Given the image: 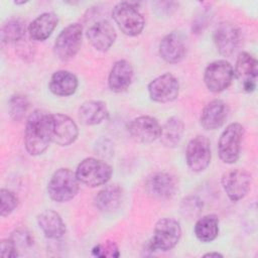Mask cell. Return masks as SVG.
Here are the masks:
<instances>
[{"label": "cell", "instance_id": "cell-1", "mask_svg": "<svg viewBox=\"0 0 258 258\" xmlns=\"http://www.w3.org/2000/svg\"><path fill=\"white\" fill-rule=\"evenodd\" d=\"M52 142V116L49 113L35 110L27 118L24 134V145L30 155L42 154Z\"/></svg>", "mask_w": 258, "mask_h": 258}, {"label": "cell", "instance_id": "cell-2", "mask_svg": "<svg viewBox=\"0 0 258 258\" xmlns=\"http://www.w3.org/2000/svg\"><path fill=\"white\" fill-rule=\"evenodd\" d=\"M181 237L179 223L171 218H162L154 227L153 236L145 245V250L154 252L156 250L169 251L176 246Z\"/></svg>", "mask_w": 258, "mask_h": 258}, {"label": "cell", "instance_id": "cell-3", "mask_svg": "<svg viewBox=\"0 0 258 258\" xmlns=\"http://www.w3.org/2000/svg\"><path fill=\"white\" fill-rule=\"evenodd\" d=\"M79 179L76 172L70 168H59L51 175L47 192L50 199L57 203H64L73 200L79 191Z\"/></svg>", "mask_w": 258, "mask_h": 258}, {"label": "cell", "instance_id": "cell-4", "mask_svg": "<svg viewBox=\"0 0 258 258\" xmlns=\"http://www.w3.org/2000/svg\"><path fill=\"white\" fill-rule=\"evenodd\" d=\"M112 17L119 29L128 36L139 35L145 25L144 18L133 2H119L112 10Z\"/></svg>", "mask_w": 258, "mask_h": 258}, {"label": "cell", "instance_id": "cell-5", "mask_svg": "<svg viewBox=\"0 0 258 258\" xmlns=\"http://www.w3.org/2000/svg\"><path fill=\"white\" fill-rule=\"evenodd\" d=\"M76 174L81 183L96 187L106 184L110 180L112 167L104 160L88 157L79 163Z\"/></svg>", "mask_w": 258, "mask_h": 258}, {"label": "cell", "instance_id": "cell-6", "mask_svg": "<svg viewBox=\"0 0 258 258\" xmlns=\"http://www.w3.org/2000/svg\"><path fill=\"white\" fill-rule=\"evenodd\" d=\"M244 127L237 122L229 124L222 132L218 142V153L224 163H235L240 156Z\"/></svg>", "mask_w": 258, "mask_h": 258}, {"label": "cell", "instance_id": "cell-7", "mask_svg": "<svg viewBox=\"0 0 258 258\" xmlns=\"http://www.w3.org/2000/svg\"><path fill=\"white\" fill-rule=\"evenodd\" d=\"M83 39V27L79 23H73L64 27L57 35L53 51L61 61L71 60L79 52Z\"/></svg>", "mask_w": 258, "mask_h": 258}, {"label": "cell", "instance_id": "cell-8", "mask_svg": "<svg viewBox=\"0 0 258 258\" xmlns=\"http://www.w3.org/2000/svg\"><path fill=\"white\" fill-rule=\"evenodd\" d=\"M234 79V69L225 59L210 62L204 73V82L210 92L221 93L229 88Z\"/></svg>", "mask_w": 258, "mask_h": 258}, {"label": "cell", "instance_id": "cell-9", "mask_svg": "<svg viewBox=\"0 0 258 258\" xmlns=\"http://www.w3.org/2000/svg\"><path fill=\"white\" fill-rule=\"evenodd\" d=\"M211 158V142L206 136L198 135L188 141L185 149V160L192 171L201 172L207 169Z\"/></svg>", "mask_w": 258, "mask_h": 258}, {"label": "cell", "instance_id": "cell-10", "mask_svg": "<svg viewBox=\"0 0 258 258\" xmlns=\"http://www.w3.org/2000/svg\"><path fill=\"white\" fill-rule=\"evenodd\" d=\"M148 94L152 101L157 103H169L178 97L179 83L170 73L156 77L148 84Z\"/></svg>", "mask_w": 258, "mask_h": 258}, {"label": "cell", "instance_id": "cell-11", "mask_svg": "<svg viewBox=\"0 0 258 258\" xmlns=\"http://www.w3.org/2000/svg\"><path fill=\"white\" fill-rule=\"evenodd\" d=\"M222 186L228 198L237 202L248 194L251 186V174L245 169H232L222 176Z\"/></svg>", "mask_w": 258, "mask_h": 258}, {"label": "cell", "instance_id": "cell-12", "mask_svg": "<svg viewBox=\"0 0 258 258\" xmlns=\"http://www.w3.org/2000/svg\"><path fill=\"white\" fill-rule=\"evenodd\" d=\"M127 130L131 137L140 143H152L160 137L161 125L151 116H139L132 119Z\"/></svg>", "mask_w": 258, "mask_h": 258}, {"label": "cell", "instance_id": "cell-13", "mask_svg": "<svg viewBox=\"0 0 258 258\" xmlns=\"http://www.w3.org/2000/svg\"><path fill=\"white\" fill-rule=\"evenodd\" d=\"M234 76L237 77L245 92H254L258 76V63L256 58L249 52H240L236 59Z\"/></svg>", "mask_w": 258, "mask_h": 258}, {"label": "cell", "instance_id": "cell-14", "mask_svg": "<svg viewBox=\"0 0 258 258\" xmlns=\"http://www.w3.org/2000/svg\"><path fill=\"white\" fill-rule=\"evenodd\" d=\"M240 30L232 22H221L214 31V42L223 56L232 55L240 44Z\"/></svg>", "mask_w": 258, "mask_h": 258}, {"label": "cell", "instance_id": "cell-15", "mask_svg": "<svg viewBox=\"0 0 258 258\" xmlns=\"http://www.w3.org/2000/svg\"><path fill=\"white\" fill-rule=\"evenodd\" d=\"M147 194L156 200H170L177 188L176 179L167 172H155L150 175L145 183Z\"/></svg>", "mask_w": 258, "mask_h": 258}, {"label": "cell", "instance_id": "cell-16", "mask_svg": "<svg viewBox=\"0 0 258 258\" xmlns=\"http://www.w3.org/2000/svg\"><path fill=\"white\" fill-rule=\"evenodd\" d=\"M52 116V142L59 146L73 144L79 136V128L76 122L69 116L60 113Z\"/></svg>", "mask_w": 258, "mask_h": 258}, {"label": "cell", "instance_id": "cell-17", "mask_svg": "<svg viewBox=\"0 0 258 258\" xmlns=\"http://www.w3.org/2000/svg\"><path fill=\"white\" fill-rule=\"evenodd\" d=\"M86 36L97 50L107 51L115 42L117 34L113 25L108 20L102 19L88 28Z\"/></svg>", "mask_w": 258, "mask_h": 258}, {"label": "cell", "instance_id": "cell-18", "mask_svg": "<svg viewBox=\"0 0 258 258\" xmlns=\"http://www.w3.org/2000/svg\"><path fill=\"white\" fill-rule=\"evenodd\" d=\"M186 53L184 37L178 32L166 34L159 43V54L168 63H177L183 59Z\"/></svg>", "mask_w": 258, "mask_h": 258}, {"label": "cell", "instance_id": "cell-19", "mask_svg": "<svg viewBox=\"0 0 258 258\" xmlns=\"http://www.w3.org/2000/svg\"><path fill=\"white\" fill-rule=\"evenodd\" d=\"M228 115V105L224 101L216 99L205 106L200 117V123L206 130H216L225 123Z\"/></svg>", "mask_w": 258, "mask_h": 258}, {"label": "cell", "instance_id": "cell-20", "mask_svg": "<svg viewBox=\"0 0 258 258\" xmlns=\"http://www.w3.org/2000/svg\"><path fill=\"white\" fill-rule=\"evenodd\" d=\"M133 68L129 61L119 59L112 66L108 78L109 89L114 93L126 91L133 81Z\"/></svg>", "mask_w": 258, "mask_h": 258}, {"label": "cell", "instance_id": "cell-21", "mask_svg": "<svg viewBox=\"0 0 258 258\" xmlns=\"http://www.w3.org/2000/svg\"><path fill=\"white\" fill-rule=\"evenodd\" d=\"M37 225L48 239H59L66 234V225L59 216L53 210H45L37 216Z\"/></svg>", "mask_w": 258, "mask_h": 258}, {"label": "cell", "instance_id": "cell-22", "mask_svg": "<svg viewBox=\"0 0 258 258\" xmlns=\"http://www.w3.org/2000/svg\"><path fill=\"white\" fill-rule=\"evenodd\" d=\"M58 22L56 14L53 12H44L38 15L29 25L28 34L31 39L43 41L48 38Z\"/></svg>", "mask_w": 258, "mask_h": 258}, {"label": "cell", "instance_id": "cell-23", "mask_svg": "<svg viewBox=\"0 0 258 258\" xmlns=\"http://www.w3.org/2000/svg\"><path fill=\"white\" fill-rule=\"evenodd\" d=\"M79 82L76 75L69 71L61 70L52 74L48 87L53 95L68 97L75 94Z\"/></svg>", "mask_w": 258, "mask_h": 258}, {"label": "cell", "instance_id": "cell-24", "mask_svg": "<svg viewBox=\"0 0 258 258\" xmlns=\"http://www.w3.org/2000/svg\"><path fill=\"white\" fill-rule=\"evenodd\" d=\"M109 116L106 104L102 101H87L81 105L78 112L80 121L85 125H98Z\"/></svg>", "mask_w": 258, "mask_h": 258}, {"label": "cell", "instance_id": "cell-25", "mask_svg": "<svg viewBox=\"0 0 258 258\" xmlns=\"http://www.w3.org/2000/svg\"><path fill=\"white\" fill-rule=\"evenodd\" d=\"M122 201V189L117 184H111L101 189L95 198L96 208L103 213L116 211Z\"/></svg>", "mask_w": 258, "mask_h": 258}, {"label": "cell", "instance_id": "cell-26", "mask_svg": "<svg viewBox=\"0 0 258 258\" xmlns=\"http://www.w3.org/2000/svg\"><path fill=\"white\" fill-rule=\"evenodd\" d=\"M184 133V123L176 116L168 118L161 126L160 141L165 147H175L181 140Z\"/></svg>", "mask_w": 258, "mask_h": 258}, {"label": "cell", "instance_id": "cell-27", "mask_svg": "<svg viewBox=\"0 0 258 258\" xmlns=\"http://www.w3.org/2000/svg\"><path fill=\"white\" fill-rule=\"evenodd\" d=\"M195 235L204 243L214 241L219 235V218L212 214L200 218L195 225Z\"/></svg>", "mask_w": 258, "mask_h": 258}, {"label": "cell", "instance_id": "cell-28", "mask_svg": "<svg viewBox=\"0 0 258 258\" xmlns=\"http://www.w3.org/2000/svg\"><path fill=\"white\" fill-rule=\"evenodd\" d=\"M0 35L2 42H19L25 37V25L19 18H10L2 24Z\"/></svg>", "mask_w": 258, "mask_h": 258}, {"label": "cell", "instance_id": "cell-29", "mask_svg": "<svg viewBox=\"0 0 258 258\" xmlns=\"http://www.w3.org/2000/svg\"><path fill=\"white\" fill-rule=\"evenodd\" d=\"M29 109V101L21 94L12 95L8 101V114L14 121H21Z\"/></svg>", "mask_w": 258, "mask_h": 258}, {"label": "cell", "instance_id": "cell-30", "mask_svg": "<svg viewBox=\"0 0 258 258\" xmlns=\"http://www.w3.org/2000/svg\"><path fill=\"white\" fill-rule=\"evenodd\" d=\"M17 196L9 190L2 188L0 190V214L2 217L9 216L18 206Z\"/></svg>", "mask_w": 258, "mask_h": 258}, {"label": "cell", "instance_id": "cell-31", "mask_svg": "<svg viewBox=\"0 0 258 258\" xmlns=\"http://www.w3.org/2000/svg\"><path fill=\"white\" fill-rule=\"evenodd\" d=\"M92 254L96 257H119V248L113 241H106L96 245L92 249Z\"/></svg>", "mask_w": 258, "mask_h": 258}, {"label": "cell", "instance_id": "cell-32", "mask_svg": "<svg viewBox=\"0 0 258 258\" xmlns=\"http://www.w3.org/2000/svg\"><path fill=\"white\" fill-rule=\"evenodd\" d=\"M10 238L13 240V242L15 243L16 246L29 247L33 244V238L27 230H23V229L15 230L12 233Z\"/></svg>", "mask_w": 258, "mask_h": 258}, {"label": "cell", "instance_id": "cell-33", "mask_svg": "<svg viewBox=\"0 0 258 258\" xmlns=\"http://www.w3.org/2000/svg\"><path fill=\"white\" fill-rule=\"evenodd\" d=\"M202 209V203L197 197H187L182 201L181 210L184 212L185 215L195 216L199 213Z\"/></svg>", "mask_w": 258, "mask_h": 258}, {"label": "cell", "instance_id": "cell-34", "mask_svg": "<svg viewBox=\"0 0 258 258\" xmlns=\"http://www.w3.org/2000/svg\"><path fill=\"white\" fill-rule=\"evenodd\" d=\"M0 251H1V256L5 258H16L19 255L17 251V246L15 245V243L11 238L3 239L1 241Z\"/></svg>", "mask_w": 258, "mask_h": 258}, {"label": "cell", "instance_id": "cell-35", "mask_svg": "<svg viewBox=\"0 0 258 258\" xmlns=\"http://www.w3.org/2000/svg\"><path fill=\"white\" fill-rule=\"evenodd\" d=\"M96 151L103 157H108L113 154V145L108 139H100L96 144Z\"/></svg>", "mask_w": 258, "mask_h": 258}, {"label": "cell", "instance_id": "cell-36", "mask_svg": "<svg viewBox=\"0 0 258 258\" xmlns=\"http://www.w3.org/2000/svg\"><path fill=\"white\" fill-rule=\"evenodd\" d=\"M178 4L176 2H156L154 5L155 10L158 12V14H165V15H170L175 9L177 8Z\"/></svg>", "mask_w": 258, "mask_h": 258}, {"label": "cell", "instance_id": "cell-37", "mask_svg": "<svg viewBox=\"0 0 258 258\" xmlns=\"http://www.w3.org/2000/svg\"><path fill=\"white\" fill-rule=\"evenodd\" d=\"M205 257H223L222 254L218 253V252H210V253H207L204 255Z\"/></svg>", "mask_w": 258, "mask_h": 258}, {"label": "cell", "instance_id": "cell-38", "mask_svg": "<svg viewBox=\"0 0 258 258\" xmlns=\"http://www.w3.org/2000/svg\"><path fill=\"white\" fill-rule=\"evenodd\" d=\"M14 3H15V4H25V3H26V1H21V2H17V1H15Z\"/></svg>", "mask_w": 258, "mask_h": 258}]
</instances>
